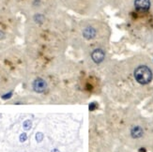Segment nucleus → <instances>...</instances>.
<instances>
[{
    "label": "nucleus",
    "mask_w": 153,
    "mask_h": 152,
    "mask_svg": "<svg viewBox=\"0 0 153 152\" xmlns=\"http://www.w3.org/2000/svg\"><path fill=\"white\" fill-rule=\"evenodd\" d=\"M30 128H31V121L30 120L25 121V123H23V129L25 130H30Z\"/></svg>",
    "instance_id": "7"
},
{
    "label": "nucleus",
    "mask_w": 153,
    "mask_h": 152,
    "mask_svg": "<svg viewBox=\"0 0 153 152\" xmlns=\"http://www.w3.org/2000/svg\"><path fill=\"white\" fill-rule=\"evenodd\" d=\"M42 138H43V134L41 133V132H38L37 134H36V139H37L38 142H41L42 140Z\"/></svg>",
    "instance_id": "8"
},
{
    "label": "nucleus",
    "mask_w": 153,
    "mask_h": 152,
    "mask_svg": "<svg viewBox=\"0 0 153 152\" xmlns=\"http://www.w3.org/2000/svg\"><path fill=\"white\" fill-rule=\"evenodd\" d=\"M11 96V93H9V94H7V95H4V96H2V98H3L4 100H8L9 97Z\"/></svg>",
    "instance_id": "10"
},
{
    "label": "nucleus",
    "mask_w": 153,
    "mask_h": 152,
    "mask_svg": "<svg viewBox=\"0 0 153 152\" xmlns=\"http://www.w3.org/2000/svg\"><path fill=\"white\" fill-rule=\"evenodd\" d=\"M52 152H59L57 150V149H54V150H52Z\"/></svg>",
    "instance_id": "11"
},
{
    "label": "nucleus",
    "mask_w": 153,
    "mask_h": 152,
    "mask_svg": "<svg viewBox=\"0 0 153 152\" xmlns=\"http://www.w3.org/2000/svg\"><path fill=\"white\" fill-rule=\"evenodd\" d=\"M131 133H132V136H133V138H139L143 135V130H142L140 127L136 126L132 129Z\"/></svg>",
    "instance_id": "5"
},
{
    "label": "nucleus",
    "mask_w": 153,
    "mask_h": 152,
    "mask_svg": "<svg viewBox=\"0 0 153 152\" xmlns=\"http://www.w3.org/2000/svg\"><path fill=\"white\" fill-rule=\"evenodd\" d=\"M95 30L92 28V27H87V28L85 29L84 31V36L85 38L87 39H92L94 36H95Z\"/></svg>",
    "instance_id": "6"
},
{
    "label": "nucleus",
    "mask_w": 153,
    "mask_h": 152,
    "mask_svg": "<svg viewBox=\"0 0 153 152\" xmlns=\"http://www.w3.org/2000/svg\"><path fill=\"white\" fill-rule=\"evenodd\" d=\"M134 6H135L137 10H140V11H147V9H149L150 2H149V0H135Z\"/></svg>",
    "instance_id": "3"
},
{
    "label": "nucleus",
    "mask_w": 153,
    "mask_h": 152,
    "mask_svg": "<svg viewBox=\"0 0 153 152\" xmlns=\"http://www.w3.org/2000/svg\"><path fill=\"white\" fill-rule=\"evenodd\" d=\"M26 139H27V137H26V133H23V134H21V136H20V141H21V142H25Z\"/></svg>",
    "instance_id": "9"
},
{
    "label": "nucleus",
    "mask_w": 153,
    "mask_h": 152,
    "mask_svg": "<svg viewBox=\"0 0 153 152\" xmlns=\"http://www.w3.org/2000/svg\"><path fill=\"white\" fill-rule=\"evenodd\" d=\"M134 77L138 83L146 85L149 83L152 79V72L147 66H140L135 69Z\"/></svg>",
    "instance_id": "1"
},
{
    "label": "nucleus",
    "mask_w": 153,
    "mask_h": 152,
    "mask_svg": "<svg viewBox=\"0 0 153 152\" xmlns=\"http://www.w3.org/2000/svg\"><path fill=\"white\" fill-rule=\"evenodd\" d=\"M47 87V84L46 82L43 80V79H41V78H38L36 80L34 81V83H33V89H34L35 91L38 92V93H41V92H43Z\"/></svg>",
    "instance_id": "2"
},
{
    "label": "nucleus",
    "mask_w": 153,
    "mask_h": 152,
    "mask_svg": "<svg viewBox=\"0 0 153 152\" xmlns=\"http://www.w3.org/2000/svg\"><path fill=\"white\" fill-rule=\"evenodd\" d=\"M92 58H93V60H94V61H96V62L100 63V62H101V61L103 60L104 53L101 51V49L95 50V51L93 52V54H92Z\"/></svg>",
    "instance_id": "4"
}]
</instances>
